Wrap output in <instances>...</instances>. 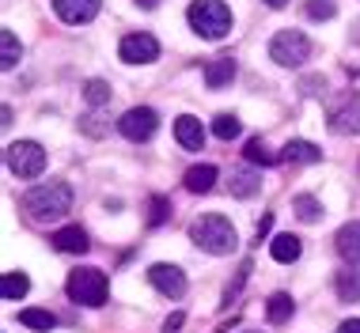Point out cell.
Instances as JSON below:
<instances>
[{
	"mask_svg": "<svg viewBox=\"0 0 360 333\" xmlns=\"http://www.w3.org/2000/svg\"><path fill=\"white\" fill-rule=\"evenodd\" d=\"M84 99L91 103V106L110 103V84H106V80H87V84H84Z\"/></svg>",
	"mask_w": 360,
	"mask_h": 333,
	"instance_id": "29",
	"label": "cell"
},
{
	"mask_svg": "<svg viewBox=\"0 0 360 333\" xmlns=\"http://www.w3.org/2000/svg\"><path fill=\"white\" fill-rule=\"evenodd\" d=\"M167 220H171V201L155 193V197L148 201V228H163Z\"/></svg>",
	"mask_w": 360,
	"mask_h": 333,
	"instance_id": "28",
	"label": "cell"
},
{
	"mask_svg": "<svg viewBox=\"0 0 360 333\" xmlns=\"http://www.w3.org/2000/svg\"><path fill=\"white\" fill-rule=\"evenodd\" d=\"M269 57L281 65V68H300L311 57V42L304 31H292V27H285V31L274 34V42H269Z\"/></svg>",
	"mask_w": 360,
	"mask_h": 333,
	"instance_id": "6",
	"label": "cell"
},
{
	"mask_svg": "<svg viewBox=\"0 0 360 333\" xmlns=\"http://www.w3.org/2000/svg\"><path fill=\"white\" fill-rule=\"evenodd\" d=\"M262 190V174L258 171H250V166H239V171H231V193L236 197H255V193Z\"/></svg>",
	"mask_w": 360,
	"mask_h": 333,
	"instance_id": "20",
	"label": "cell"
},
{
	"mask_svg": "<svg viewBox=\"0 0 360 333\" xmlns=\"http://www.w3.org/2000/svg\"><path fill=\"white\" fill-rule=\"evenodd\" d=\"M190 242H193V247H201L205 254L224 258V254L236 250L239 235H236V223H231L228 216H220V212H205V216H198L190 223Z\"/></svg>",
	"mask_w": 360,
	"mask_h": 333,
	"instance_id": "2",
	"label": "cell"
},
{
	"mask_svg": "<svg viewBox=\"0 0 360 333\" xmlns=\"http://www.w3.org/2000/svg\"><path fill=\"white\" fill-rule=\"evenodd\" d=\"M174 141H179L186 152H201L205 148V125H201L193 114L174 117Z\"/></svg>",
	"mask_w": 360,
	"mask_h": 333,
	"instance_id": "12",
	"label": "cell"
},
{
	"mask_svg": "<svg viewBox=\"0 0 360 333\" xmlns=\"http://www.w3.org/2000/svg\"><path fill=\"white\" fill-rule=\"evenodd\" d=\"M50 242H53V250H61V254H87V231L80 228V223H69V228H57L50 235Z\"/></svg>",
	"mask_w": 360,
	"mask_h": 333,
	"instance_id": "14",
	"label": "cell"
},
{
	"mask_svg": "<svg viewBox=\"0 0 360 333\" xmlns=\"http://www.w3.org/2000/svg\"><path fill=\"white\" fill-rule=\"evenodd\" d=\"M304 12H307V19H334L338 4H334V0H307Z\"/></svg>",
	"mask_w": 360,
	"mask_h": 333,
	"instance_id": "30",
	"label": "cell"
},
{
	"mask_svg": "<svg viewBox=\"0 0 360 333\" xmlns=\"http://www.w3.org/2000/svg\"><path fill=\"white\" fill-rule=\"evenodd\" d=\"M326 125L338 136H356L360 133V91H345L326 106Z\"/></svg>",
	"mask_w": 360,
	"mask_h": 333,
	"instance_id": "7",
	"label": "cell"
},
{
	"mask_svg": "<svg viewBox=\"0 0 360 333\" xmlns=\"http://www.w3.org/2000/svg\"><path fill=\"white\" fill-rule=\"evenodd\" d=\"M334 292L342 303H360V273L356 266H345L334 273Z\"/></svg>",
	"mask_w": 360,
	"mask_h": 333,
	"instance_id": "16",
	"label": "cell"
},
{
	"mask_svg": "<svg viewBox=\"0 0 360 333\" xmlns=\"http://www.w3.org/2000/svg\"><path fill=\"white\" fill-rule=\"evenodd\" d=\"M269 254H274V261H281V266H292V261H300V254H304V242H300L296 235H277V239L269 242Z\"/></svg>",
	"mask_w": 360,
	"mask_h": 333,
	"instance_id": "19",
	"label": "cell"
},
{
	"mask_svg": "<svg viewBox=\"0 0 360 333\" xmlns=\"http://www.w3.org/2000/svg\"><path fill=\"white\" fill-rule=\"evenodd\" d=\"M212 133H217L220 141H236V136L243 133V122L236 114H217L212 117Z\"/></svg>",
	"mask_w": 360,
	"mask_h": 333,
	"instance_id": "26",
	"label": "cell"
},
{
	"mask_svg": "<svg viewBox=\"0 0 360 333\" xmlns=\"http://www.w3.org/2000/svg\"><path fill=\"white\" fill-rule=\"evenodd\" d=\"M4 159H8V171H12L15 178H38V174L46 171V148L38 141H15V144H8Z\"/></svg>",
	"mask_w": 360,
	"mask_h": 333,
	"instance_id": "5",
	"label": "cell"
},
{
	"mask_svg": "<svg viewBox=\"0 0 360 333\" xmlns=\"http://www.w3.org/2000/svg\"><path fill=\"white\" fill-rule=\"evenodd\" d=\"M334 247L345 258V266H360V220H349L338 228L334 235Z\"/></svg>",
	"mask_w": 360,
	"mask_h": 333,
	"instance_id": "13",
	"label": "cell"
},
{
	"mask_svg": "<svg viewBox=\"0 0 360 333\" xmlns=\"http://www.w3.org/2000/svg\"><path fill=\"white\" fill-rule=\"evenodd\" d=\"M281 159L285 163H319L323 159V148L311 141H288L285 148H281Z\"/></svg>",
	"mask_w": 360,
	"mask_h": 333,
	"instance_id": "18",
	"label": "cell"
},
{
	"mask_svg": "<svg viewBox=\"0 0 360 333\" xmlns=\"http://www.w3.org/2000/svg\"><path fill=\"white\" fill-rule=\"evenodd\" d=\"M231 80H236V57L220 53L205 65V87L209 91H220V87H228Z\"/></svg>",
	"mask_w": 360,
	"mask_h": 333,
	"instance_id": "15",
	"label": "cell"
},
{
	"mask_svg": "<svg viewBox=\"0 0 360 333\" xmlns=\"http://www.w3.org/2000/svg\"><path fill=\"white\" fill-rule=\"evenodd\" d=\"M182 322H186V315H171L167 322H163V333H174V329L182 326Z\"/></svg>",
	"mask_w": 360,
	"mask_h": 333,
	"instance_id": "34",
	"label": "cell"
},
{
	"mask_svg": "<svg viewBox=\"0 0 360 333\" xmlns=\"http://www.w3.org/2000/svg\"><path fill=\"white\" fill-rule=\"evenodd\" d=\"M23 209H27V216L38 220V223L61 220L65 212L72 209V185L69 182H42V185H34V190L23 193Z\"/></svg>",
	"mask_w": 360,
	"mask_h": 333,
	"instance_id": "1",
	"label": "cell"
},
{
	"mask_svg": "<svg viewBox=\"0 0 360 333\" xmlns=\"http://www.w3.org/2000/svg\"><path fill=\"white\" fill-rule=\"evenodd\" d=\"M19 322H23L27 329H42V333H50L53 326H57V318L50 315V311H19Z\"/></svg>",
	"mask_w": 360,
	"mask_h": 333,
	"instance_id": "27",
	"label": "cell"
},
{
	"mask_svg": "<svg viewBox=\"0 0 360 333\" xmlns=\"http://www.w3.org/2000/svg\"><path fill=\"white\" fill-rule=\"evenodd\" d=\"M319 87L326 91V80H323V76H307V80H304V95H319Z\"/></svg>",
	"mask_w": 360,
	"mask_h": 333,
	"instance_id": "33",
	"label": "cell"
},
{
	"mask_svg": "<svg viewBox=\"0 0 360 333\" xmlns=\"http://www.w3.org/2000/svg\"><path fill=\"white\" fill-rule=\"evenodd\" d=\"M266 4H269V8H285L288 0H266Z\"/></svg>",
	"mask_w": 360,
	"mask_h": 333,
	"instance_id": "36",
	"label": "cell"
},
{
	"mask_svg": "<svg viewBox=\"0 0 360 333\" xmlns=\"http://www.w3.org/2000/svg\"><path fill=\"white\" fill-rule=\"evenodd\" d=\"M137 4H141V8H155L160 0H137Z\"/></svg>",
	"mask_w": 360,
	"mask_h": 333,
	"instance_id": "37",
	"label": "cell"
},
{
	"mask_svg": "<svg viewBox=\"0 0 360 333\" xmlns=\"http://www.w3.org/2000/svg\"><path fill=\"white\" fill-rule=\"evenodd\" d=\"M269 228H274V212H266V216L258 220V228H255V239L262 242V239H266V235H269Z\"/></svg>",
	"mask_w": 360,
	"mask_h": 333,
	"instance_id": "32",
	"label": "cell"
},
{
	"mask_svg": "<svg viewBox=\"0 0 360 333\" xmlns=\"http://www.w3.org/2000/svg\"><path fill=\"white\" fill-rule=\"evenodd\" d=\"M338 333H360V318H345L342 326H338Z\"/></svg>",
	"mask_w": 360,
	"mask_h": 333,
	"instance_id": "35",
	"label": "cell"
},
{
	"mask_svg": "<svg viewBox=\"0 0 360 333\" xmlns=\"http://www.w3.org/2000/svg\"><path fill=\"white\" fill-rule=\"evenodd\" d=\"M99 4L103 0H53V12L65 19V23L80 27V23H91L99 15Z\"/></svg>",
	"mask_w": 360,
	"mask_h": 333,
	"instance_id": "11",
	"label": "cell"
},
{
	"mask_svg": "<svg viewBox=\"0 0 360 333\" xmlns=\"http://www.w3.org/2000/svg\"><path fill=\"white\" fill-rule=\"evenodd\" d=\"M247 277H250V261H243V266H239V277H236V284H228V292H224V307H228V303L239 296V288L247 284Z\"/></svg>",
	"mask_w": 360,
	"mask_h": 333,
	"instance_id": "31",
	"label": "cell"
},
{
	"mask_svg": "<svg viewBox=\"0 0 360 333\" xmlns=\"http://www.w3.org/2000/svg\"><path fill=\"white\" fill-rule=\"evenodd\" d=\"M27 292H31V280H27V273H4V280H0V296H4L8 303H15V299H23Z\"/></svg>",
	"mask_w": 360,
	"mask_h": 333,
	"instance_id": "24",
	"label": "cell"
},
{
	"mask_svg": "<svg viewBox=\"0 0 360 333\" xmlns=\"http://www.w3.org/2000/svg\"><path fill=\"white\" fill-rule=\"evenodd\" d=\"M292 315H296V303H292V296H288V292H274L269 303H266V318L274 322V326H285Z\"/></svg>",
	"mask_w": 360,
	"mask_h": 333,
	"instance_id": "21",
	"label": "cell"
},
{
	"mask_svg": "<svg viewBox=\"0 0 360 333\" xmlns=\"http://www.w3.org/2000/svg\"><path fill=\"white\" fill-rule=\"evenodd\" d=\"M217 166L212 163H198V166H190L186 171V178H182V185H186L190 193H209L212 185H217Z\"/></svg>",
	"mask_w": 360,
	"mask_h": 333,
	"instance_id": "17",
	"label": "cell"
},
{
	"mask_svg": "<svg viewBox=\"0 0 360 333\" xmlns=\"http://www.w3.org/2000/svg\"><path fill=\"white\" fill-rule=\"evenodd\" d=\"M292 212H296V216L304 220V223H315L319 216H323V204L311 197V193H300V197L292 201Z\"/></svg>",
	"mask_w": 360,
	"mask_h": 333,
	"instance_id": "25",
	"label": "cell"
},
{
	"mask_svg": "<svg viewBox=\"0 0 360 333\" xmlns=\"http://www.w3.org/2000/svg\"><path fill=\"white\" fill-rule=\"evenodd\" d=\"M118 57L125 65H152L155 57H160V42H155L152 34H144V31L125 34L122 46H118Z\"/></svg>",
	"mask_w": 360,
	"mask_h": 333,
	"instance_id": "9",
	"label": "cell"
},
{
	"mask_svg": "<svg viewBox=\"0 0 360 333\" xmlns=\"http://www.w3.org/2000/svg\"><path fill=\"white\" fill-rule=\"evenodd\" d=\"M148 280H152V288L160 292V296H167V299H182V296H186V273H182L179 266L160 261V266L148 269Z\"/></svg>",
	"mask_w": 360,
	"mask_h": 333,
	"instance_id": "10",
	"label": "cell"
},
{
	"mask_svg": "<svg viewBox=\"0 0 360 333\" xmlns=\"http://www.w3.org/2000/svg\"><path fill=\"white\" fill-rule=\"evenodd\" d=\"M247 333H262V329H247Z\"/></svg>",
	"mask_w": 360,
	"mask_h": 333,
	"instance_id": "39",
	"label": "cell"
},
{
	"mask_svg": "<svg viewBox=\"0 0 360 333\" xmlns=\"http://www.w3.org/2000/svg\"><path fill=\"white\" fill-rule=\"evenodd\" d=\"M155 129H160V114H155L152 106H133V110H125L118 117V133L125 136V141H133V144L148 141Z\"/></svg>",
	"mask_w": 360,
	"mask_h": 333,
	"instance_id": "8",
	"label": "cell"
},
{
	"mask_svg": "<svg viewBox=\"0 0 360 333\" xmlns=\"http://www.w3.org/2000/svg\"><path fill=\"white\" fill-rule=\"evenodd\" d=\"M19 53H23V46H19V38H15V31H0V68L4 72H12V68L19 65Z\"/></svg>",
	"mask_w": 360,
	"mask_h": 333,
	"instance_id": "23",
	"label": "cell"
},
{
	"mask_svg": "<svg viewBox=\"0 0 360 333\" xmlns=\"http://www.w3.org/2000/svg\"><path fill=\"white\" fill-rule=\"evenodd\" d=\"M65 292H69L72 303H80V307H103L106 303V292H110V280H106L103 269H76L69 273V280H65Z\"/></svg>",
	"mask_w": 360,
	"mask_h": 333,
	"instance_id": "4",
	"label": "cell"
},
{
	"mask_svg": "<svg viewBox=\"0 0 360 333\" xmlns=\"http://www.w3.org/2000/svg\"><path fill=\"white\" fill-rule=\"evenodd\" d=\"M243 155H247V163H250V166H274V163H281V155H277V152H269V144L262 141V136H250L247 148H243Z\"/></svg>",
	"mask_w": 360,
	"mask_h": 333,
	"instance_id": "22",
	"label": "cell"
},
{
	"mask_svg": "<svg viewBox=\"0 0 360 333\" xmlns=\"http://www.w3.org/2000/svg\"><path fill=\"white\" fill-rule=\"evenodd\" d=\"M353 42H360V23H356V34H353Z\"/></svg>",
	"mask_w": 360,
	"mask_h": 333,
	"instance_id": "38",
	"label": "cell"
},
{
	"mask_svg": "<svg viewBox=\"0 0 360 333\" xmlns=\"http://www.w3.org/2000/svg\"><path fill=\"white\" fill-rule=\"evenodd\" d=\"M186 19L193 27V34L209 38V42H220V38L231 34V8L224 0H193Z\"/></svg>",
	"mask_w": 360,
	"mask_h": 333,
	"instance_id": "3",
	"label": "cell"
}]
</instances>
